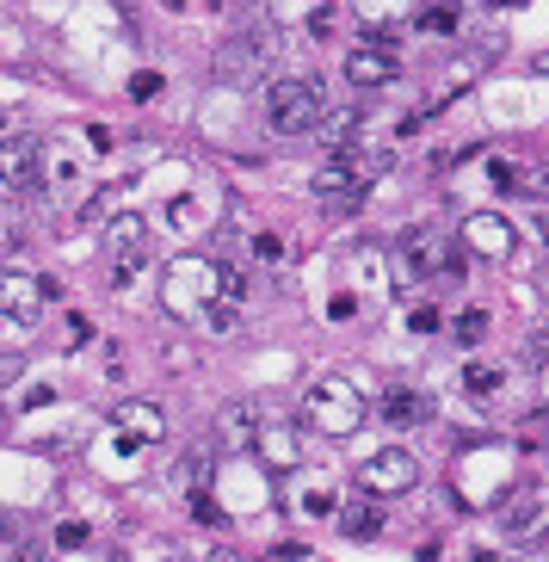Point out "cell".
Here are the masks:
<instances>
[{
	"label": "cell",
	"instance_id": "1",
	"mask_svg": "<svg viewBox=\"0 0 549 562\" xmlns=\"http://www.w3.org/2000/svg\"><path fill=\"white\" fill-rule=\"evenodd\" d=\"M303 420H309L321 439L358 433V420H364V390H358V377H346V371L315 377L309 390H303Z\"/></svg>",
	"mask_w": 549,
	"mask_h": 562
},
{
	"label": "cell",
	"instance_id": "2",
	"mask_svg": "<svg viewBox=\"0 0 549 562\" xmlns=\"http://www.w3.org/2000/svg\"><path fill=\"white\" fill-rule=\"evenodd\" d=\"M210 303H216V260L179 254L161 272V309L173 315V322H210Z\"/></svg>",
	"mask_w": 549,
	"mask_h": 562
},
{
	"label": "cell",
	"instance_id": "3",
	"mask_svg": "<svg viewBox=\"0 0 549 562\" xmlns=\"http://www.w3.org/2000/svg\"><path fill=\"white\" fill-rule=\"evenodd\" d=\"M321 112H327V99H321V81L315 75H278L266 87V124L278 136H303V130H321Z\"/></svg>",
	"mask_w": 549,
	"mask_h": 562
},
{
	"label": "cell",
	"instance_id": "4",
	"mask_svg": "<svg viewBox=\"0 0 549 562\" xmlns=\"http://www.w3.org/2000/svg\"><path fill=\"white\" fill-rule=\"evenodd\" d=\"M451 235H438L432 223H414V229H401L395 241V266H401V285H420V278H438L451 266Z\"/></svg>",
	"mask_w": 549,
	"mask_h": 562
},
{
	"label": "cell",
	"instance_id": "5",
	"mask_svg": "<svg viewBox=\"0 0 549 562\" xmlns=\"http://www.w3.org/2000/svg\"><path fill=\"white\" fill-rule=\"evenodd\" d=\"M105 254H112V285L130 291L149 266V223L142 217H112L105 223Z\"/></svg>",
	"mask_w": 549,
	"mask_h": 562
},
{
	"label": "cell",
	"instance_id": "6",
	"mask_svg": "<svg viewBox=\"0 0 549 562\" xmlns=\"http://www.w3.org/2000/svg\"><path fill=\"white\" fill-rule=\"evenodd\" d=\"M414 482H420V464H414L401 445L371 451V458H364V470H358V488H364V495H377V501H389V495H408Z\"/></svg>",
	"mask_w": 549,
	"mask_h": 562
},
{
	"label": "cell",
	"instance_id": "7",
	"mask_svg": "<svg viewBox=\"0 0 549 562\" xmlns=\"http://www.w3.org/2000/svg\"><path fill=\"white\" fill-rule=\"evenodd\" d=\"M266 56H272V44L260 38V31H241V38H229L223 50L210 56V68H216V81H229V87H241V81H260V68H266Z\"/></svg>",
	"mask_w": 549,
	"mask_h": 562
},
{
	"label": "cell",
	"instance_id": "8",
	"mask_svg": "<svg viewBox=\"0 0 549 562\" xmlns=\"http://www.w3.org/2000/svg\"><path fill=\"white\" fill-rule=\"evenodd\" d=\"M463 248L482 254V260H512V248H519V229H512L500 210H475V217H463Z\"/></svg>",
	"mask_w": 549,
	"mask_h": 562
},
{
	"label": "cell",
	"instance_id": "9",
	"mask_svg": "<svg viewBox=\"0 0 549 562\" xmlns=\"http://www.w3.org/2000/svg\"><path fill=\"white\" fill-rule=\"evenodd\" d=\"M216 439V451H223V458H235V451H253L260 445V433H266V420H260V402H229L223 414H216V427H210Z\"/></svg>",
	"mask_w": 549,
	"mask_h": 562
},
{
	"label": "cell",
	"instance_id": "10",
	"mask_svg": "<svg viewBox=\"0 0 549 562\" xmlns=\"http://www.w3.org/2000/svg\"><path fill=\"white\" fill-rule=\"evenodd\" d=\"M38 161H44L38 136H25V130H13V124H7V143H0V180H7V198L38 186Z\"/></svg>",
	"mask_w": 549,
	"mask_h": 562
},
{
	"label": "cell",
	"instance_id": "11",
	"mask_svg": "<svg viewBox=\"0 0 549 562\" xmlns=\"http://www.w3.org/2000/svg\"><path fill=\"white\" fill-rule=\"evenodd\" d=\"M346 81L352 87H395L401 81V56L389 50V44H371V38H364L358 50H346Z\"/></svg>",
	"mask_w": 549,
	"mask_h": 562
},
{
	"label": "cell",
	"instance_id": "12",
	"mask_svg": "<svg viewBox=\"0 0 549 562\" xmlns=\"http://www.w3.org/2000/svg\"><path fill=\"white\" fill-rule=\"evenodd\" d=\"M50 303V278L38 272H7V334H25Z\"/></svg>",
	"mask_w": 549,
	"mask_h": 562
},
{
	"label": "cell",
	"instance_id": "13",
	"mask_svg": "<svg viewBox=\"0 0 549 562\" xmlns=\"http://www.w3.org/2000/svg\"><path fill=\"white\" fill-rule=\"evenodd\" d=\"M309 192L327 204V210H358L364 204V192H371V180H364L358 167H346V161H327L315 180H309Z\"/></svg>",
	"mask_w": 549,
	"mask_h": 562
},
{
	"label": "cell",
	"instance_id": "14",
	"mask_svg": "<svg viewBox=\"0 0 549 562\" xmlns=\"http://www.w3.org/2000/svg\"><path fill=\"white\" fill-rule=\"evenodd\" d=\"M247 297H253L247 272H241V266H229V260H216V303H210V328H223V334H229V328L241 322Z\"/></svg>",
	"mask_w": 549,
	"mask_h": 562
},
{
	"label": "cell",
	"instance_id": "15",
	"mask_svg": "<svg viewBox=\"0 0 549 562\" xmlns=\"http://www.w3.org/2000/svg\"><path fill=\"white\" fill-rule=\"evenodd\" d=\"M112 427L130 433V439H161L167 433V414H161V402H118L112 408Z\"/></svg>",
	"mask_w": 549,
	"mask_h": 562
},
{
	"label": "cell",
	"instance_id": "16",
	"mask_svg": "<svg viewBox=\"0 0 549 562\" xmlns=\"http://www.w3.org/2000/svg\"><path fill=\"white\" fill-rule=\"evenodd\" d=\"M340 532H346V538H377V532H383V507H377V495H352V501L340 507Z\"/></svg>",
	"mask_w": 549,
	"mask_h": 562
},
{
	"label": "cell",
	"instance_id": "17",
	"mask_svg": "<svg viewBox=\"0 0 549 562\" xmlns=\"http://www.w3.org/2000/svg\"><path fill=\"white\" fill-rule=\"evenodd\" d=\"M352 13L371 25V44H389L395 50V31H389V19H401L408 13V0H352Z\"/></svg>",
	"mask_w": 549,
	"mask_h": 562
},
{
	"label": "cell",
	"instance_id": "18",
	"mask_svg": "<svg viewBox=\"0 0 549 562\" xmlns=\"http://www.w3.org/2000/svg\"><path fill=\"white\" fill-rule=\"evenodd\" d=\"M260 458H266L272 470H290V464L303 458V433H297V427H266V433H260Z\"/></svg>",
	"mask_w": 549,
	"mask_h": 562
},
{
	"label": "cell",
	"instance_id": "19",
	"mask_svg": "<svg viewBox=\"0 0 549 562\" xmlns=\"http://www.w3.org/2000/svg\"><path fill=\"white\" fill-rule=\"evenodd\" d=\"M488 180H494L500 192H537V180H543V173H537L531 161H512V155H494V161H488Z\"/></svg>",
	"mask_w": 549,
	"mask_h": 562
},
{
	"label": "cell",
	"instance_id": "20",
	"mask_svg": "<svg viewBox=\"0 0 549 562\" xmlns=\"http://www.w3.org/2000/svg\"><path fill=\"white\" fill-rule=\"evenodd\" d=\"M124 192H130V186H99V192H93V198L81 204V223H87V229H105V223L118 217V204H124Z\"/></svg>",
	"mask_w": 549,
	"mask_h": 562
},
{
	"label": "cell",
	"instance_id": "21",
	"mask_svg": "<svg viewBox=\"0 0 549 562\" xmlns=\"http://www.w3.org/2000/svg\"><path fill=\"white\" fill-rule=\"evenodd\" d=\"M81 167H87V155L81 149H68V143H56V149H44V180H81Z\"/></svg>",
	"mask_w": 549,
	"mask_h": 562
},
{
	"label": "cell",
	"instance_id": "22",
	"mask_svg": "<svg viewBox=\"0 0 549 562\" xmlns=\"http://www.w3.org/2000/svg\"><path fill=\"white\" fill-rule=\"evenodd\" d=\"M420 414H426V402H420L414 390H389V396H383V420H389V427H414Z\"/></svg>",
	"mask_w": 549,
	"mask_h": 562
},
{
	"label": "cell",
	"instance_id": "23",
	"mask_svg": "<svg viewBox=\"0 0 549 562\" xmlns=\"http://www.w3.org/2000/svg\"><path fill=\"white\" fill-rule=\"evenodd\" d=\"M482 334H488V315H482V309H463L457 322H451V340H457V346H475Z\"/></svg>",
	"mask_w": 549,
	"mask_h": 562
},
{
	"label": "cell",
	"instance_id": "24",
	"mask_svg": "<svg viewBox=\"0 0 549 562\" xmlns=\"http://www.w3.org/2000/svg\"><path fill=\"white\" fill-rule=\"evenodd\" d=\"M334 25H340V7L334 0H315L309 7V38H334Z\"/></svg>",
	"mask_w": 549,
	"mask_h": 562
},
{
	"label": "cell",
	"instance_id": "25",
	"mask_svg": "<svg viewBox=\"0 0 549 562\" xmlns=\"http://www.w3.org/2000/svg\"><path fill=\"white\" fill-rule=\"evenodd\" d=\"M463 390H469V396H494V390H500V371H494V365H469V371H463Z\"/></svg>",
	"mask_w": 549,
	"mask_h": 562
},
{
	"label": "cell",
	"instance_id": "26",
	"mask_svg": "<svg viewBox=\"0 0 549 562\" xmlns=\"http://www.w3.org/2000/svg\"><path fill=\"white\" fill-rule=\"evenodd\" d=\"M192 513H198V519L210 525V532H229V513H223V507H216V501L204 495V488H192Z\"/></svg>",
	"mask_w": 549,
	"mask_h": 562
},
{
	"label": "cell",
	"instance_id": "27",
	"mask_svg": "<svg viewBox=\"0 0 549 562\" xmlns=\"http://www.w3.org/2000/svg\"><path fill=\"white\" fill-rule=\"evenodd\" d=\"M7 562H44V538H13L7 532Z\"/></svg>",
	"mask_w": 549,
	"mask_h": 562
},
{
	"label": "cell",
	"instance_id": "28",
	"mask_svg": "<svg viewBox=\"0 0 549 562\" xmlns=\"http://www.w3.org/2000/svg\"><path fill=\"white\" fill-rule=\"evenodd\" d=\"M161 93V75H155V68H136V75H130V99H155Z\"/></svg>",
	"mask_w": 549,
	"mask_h": 562
},
{
	"label": "cell",
	"instance_id": "29",
	"mask_svg": "<svg viewBox=\"0 0 549 562\" xmlns=\"http://www.w3.org/2000/svg\"><path fill=\"white\" fill-rule=\"evenodd\" d=\"M56 544H62V550H81V544H87V525H81V519H62V525H56Z\"/></svg>",
	"mask_w": 549,
	"mask_h": 562
},
{
	"label": "cell",
	"instance_id": "30",
	"mask_svg": "<svg viewBox=\"0 0 549 562\" xmlns=\"http://www.w3.org/2000/svg\"><path fill=\"white\" fill-rule=\"evenodd\" d=\"M420 31H432V38H451V31H457V13H420Z\"/></svg>",
	"mask_w": 549,
	"mask_h": 562
},
{
	"label": "cell",
	"instance_id": "31",
	"mask_svg": "<svg viewBox=\"0 0 549 562\" xmlns=\"http://www.w3.org/2000/svg\"><path fill=\"white\" fill-rule=\"evenodd\" d=\"M253 248H260V260H278V254H284V241H278V235H266V229H260V235H253Z\"/></svg>",
	"mask_w": 549,
	"mask_h": 562
},
{
	"label": "cell",
	"instance_id": "32",
	"mask_svg": "<svg viewBox=\"0 0 549 562\" xmlns=\"http://www.w3.org/2000/svg\"><path fill=\"white\" fill-rule=\"evenodd\" d=\"M68 340H75V346L93 340V322H87V315H68Z\"/></svg>",
	"mask_w": 549,
	"mask_h": 562
},
{
	"label": "cell",
	"instance_id": "33",
	"mask_svg": "<svg viewBox=\"0 0 549 562\" xmlns=\"http://www.w3.org/2000/svg\"><path fill=\"white\" fill-rule=\"evenodd\" d=\"M50 402H56V390H50V383H38V390L25 396V408H50Z\"/></svg>",
	"mask_w": 549,
	"mask_h": 562
},
{
	"label": "cell",
	"instance_id": "34",
	"mask_svg": "<svg viewBox=\"0 0 549 562\" xmlns=\"http://www.w3.org/2000/svg\"><path fill=\"white\" fill-rule=\"evenodd\" d=\"M204 562H241V550H229V544H216V550H210Z\"/></svg>",
	"mask_w": 549,
	"mask_h": 562
},
{
	"label": "cell",
	"instance_id": "35",
	"mask_svg": "<svg viewBox=\"0 0 549 562\" xmlns=\"http://www.w3.org/2000/svg\"><path fill=\"white\" fill-rule=\"evenodd\" d=\"M198 7H210V13H216V7H223V0H198Z\"/></svg>",
	"mask_w": 549,
	"mask_h": 562
},
{
	"label": "cell",
	"instance_id": "36",
	"mask_svg": "<svg viewBox=\"0 0 549 562\" xmlns=\"http://www.w3.org/2000/svg\"><path fill=\"white\" fill-rule=\"evenodd\" d=\"M543 248H549V217H543Z\"/></svg>",
	"mask_w": 549,
	"mask_h": 562
},
{
	"label": "cell",
	"instance_id": "37",
	"mask_svg": "<svg viewBox=\"0 0 549 562\" xmlns=\"http://www.w3.org/2000/svg\"><path fill=\"white\" fill-rule=\"evenodd\" d=\"M506 7H525V0H506Z\"/></svg>",
	"mask_w": 549,
	"mask_h": 562
},
{
	"label": "cell",
	"instance_id": "38",
	"mask_svg": "<svg viewBox=\"0 0 549 562\" xmlns=\"http://www.w3.org/2000/svg\"><path fill=\"white\" fill-rule=\"evenodd\" d=\"M543 340H549V328H543Z\"/></svg>",
	"mask_w": 549,
	"mask_h": 562
}]
</instances>
